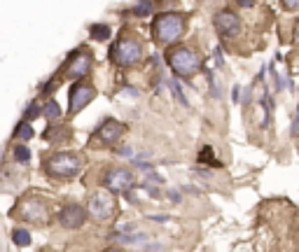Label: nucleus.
Instances as JSON below:
<instances>
[{"instance_id": "cd10ccee", "label": "nucleus", "mask_w": 299, "mask_h": 252, "mask_svg": "<svg viewBox=\"0 0 299 252\" xmlns=\"http://www.w3.org/2000/svg\"><path fill=\"white\" fill-rule=\"evenodd\" d=\"M169 199H171L173 203H178V201H180V194H178V191H169Z\"/></svg>"}, {"instance_id": "9d476101", "label": "nucleus", "mask_w": 299, "mask_h": 252, "mask_svg": "<svg viewBox=\"0 0 299 252\" xmlns=\"http://www.w3.org/2000/svg\"><path fill=\"white\" fill-rule=\"evenodd\" d=\"M21 217L33 224H47L49 220V208L40 199H26L21 203Z\"/></svg>"}, {"instance_id": "a211bd4d", "label": "nucleus", "mask_w": 299, "mask_h": 252, "mask_svg": "<svg viewBox=\"0 0 299 252\" xmlns=\"http://www.w3.org/2000/svg\"><path fill=\"white\" fill-rule=\"evenodd\" d=\"M152 10H154V5H152V2H138V5H133V7H131V14H133V17H150Z\"/></svg>"}, {"instance_id": "b1692460", "label": "nucleus", "mask_w": 299, "mask_h": 252, "mask_svg": "<svg viewBox=\"0 0 299 252\" xmlns=\"http://www.w3.org/2000/svg\"><path fill=\"white\" fill-rule=\"evenodd\" d=\"M119 157H133V149L131 147H119V149H115Z\"/></svg>"}, {"instance_id": "6e6552de", "label": "nucleus", "mask_w": 299, "mask_h": 252, "mask_svg": "<svg viewBox=\"0 0 299 252\" xmlns=\"http://www.w3.org/2000/svg\"><path fill=\"white\" fill-rule=\"evenodd\" d=\"M94 98H96V89H94V84L75 82L73 86H70V96H68V112H70V115L82 112V110H85Z\"/></svg>"}, {"instance_id": "7c9ffc66", "label": "nucleus", "mask_w": 299, "mask_h": 252, "mask_svg": "<svg viewBox=\"0 0 299 252\" xmlns=\"http://www.w3.org/2000/svg\"><path fill=\"white\" fill-rule=\"evenodd\" d=\"M295 38H297V42H299V21H297V26H295Z\"/></svg>"}, {"instance_id": "dca6fc26", "label": "nucleus", "mask_w": 299, "mask_h": 252, "mask_svg": "<svg viewBox=\"0 0 299 252\" xmlns=\"http://www.w3.org/2000/svg\"><path fill=\"white\" fill-rule=\"evenodd\" d=\"M43 115L47 117V119H59V117H61V107H59V103H56V101H47V103H44V107H43Z\"/></svg>"}, {"instance_id": "1a4fd4ad", "label": "nucleus", "mask_w": 299, "mask_h": 252, "mask_svg": "<svg viewBox=\"0 0 299 252\" xmlns=\"http://www.w3.org/2000/svg\"><path fill=\"white\" fill-rule=\"evenodd\" d=\"M213 26L222 38H236L241 31V17L232 10H220L213 17Z\"/></svg>"}, {"instance_id": "c756f323", "label": "nucleus", "mask_w": 299, "mask_h": 252, "mask_svg": "<svg viewBox=\"0 0 299 252\" xmlns=\"http://www.w3.org/2000/svg\"><path fill=\"white\" fill-rule=\"evenodd\" d=\"M292 133H295V136L299 133V112H297V119H295V128H292Z\"/></svg>"}, {"instance_id": "0eeeda50", "label": "nucleus", "mask_w": 299, "mask_h": 252, "mask_svg": "<svg viewBox=\"0 0 299 252\" xmlns=\"http://www.w3.org/2000/svg\"><path fill=\"white\" fill-rule=\"evenodd\" d=\"M86 212L98 222H106L112 217L115 212V196L107 191V189H98L89 196V206H86Z\"/></svg>"}, {"instance_id": "423d86ee", "label": "nucleus", "mask_w": 299, "mask_h": 252, "mask_svg": "<svg viewBox=\"0 0 299 252\" xmlns=\"http://www.w3.org/2000/svg\"><path fill=\"white\" fill-rule=\"evenodd\" d=\"M103 185L112 194L131 191V189H136V175L131 168H107L103 175Z\"/></svg>"}, {"instance_id": "f257e3e1", "label": "nucleus", "mask_w": 299, "mask_h": 252, "mask_svg": "<svg viewBox=\"0 0 299 252\" xmlns=\"http://www.w3.org/2000/svg\"><path fill=\"white\" fill-rule=\"evenodd\" d=\"M185 31H187V14L182 12H161L152 19L154 42L164 47H173L175 42H180Z\"/></svg>"}, {"instance_id": "9b49d317", "label": "nucleus", "mask_w": 299, "mask_h": 252, "mask_svg": "<svg viewBox=\"0 0 299 252\" xmlns=\"http://www.w3.org/2000/svg\"><path fill=\"white\" fill-rule=\"evenodd\" d=\"M86 222V210L80 203H65L59 212V224L64 229H80Z\"/></svg>"}, {"instance_id": "c85d7f7f", "label": "nucleus", "mask_w": 299, "mask_h": 252, "mask_svg": "<svg viewBox=\"0 0 299 252\" xmlns=\"http://www.w3.org/2000/svg\"><path fill=\"white\" fill-rule=\"evenodd\" d=\"M238 91H241V89L234 86V91H232V101H234V103H238Z\"/></svg>"}, {"instance_id": "6ab92c4d", "label": "nucleus", "mask_w": 299, "mask_h": 252, "mask_svg": "<svg viewBox=\"0 0 299 252\" xmlns=\"http://www.w3.org/2000/svg\"><path fill=\"white\" fill-rule=\"evenodd\" d=\"M14 138H19V140H31L33 138V128L28 122H21V124L17 126V131H14Z\"/></svg>"}, {"instance_id": "4468645a", "label": "nucleus", "mask_w": 299, "mask_h": 252, "mask_svg": "<svg viewBox=\"0 0 299 252\" xmlns=\"http://www.w3.org/2000/svg\"><path fill=\"white\" fill-rule=\"evenodd\" d=\"M89 33H91L94 40H101V42L107 40V38L112 35V31H110L107 23H91V26H89Z\"/></svg>"}, {"instance_id": "2eb2a0df", "label": "nucleus", "mask_w": 299, "mask_h": 252, "mask_svg": "<svg viewBox=\"0 0 299 252\" xmlns=\"http://www.w3.org/2000/svg\"><path fill=\"white\" fill-rule=\"evenodd\" d=\"M12 241L19 248H26V245H31V233H28V229H14L12 231Z\"/></svg>"}, {"instance_id": "4be33fe9", "label": "nucleus", "mask_w": 299, "mask_h": 252, "mask_svg": "<svg viewBox=\"0 0 299 252\" xmlns=\"http://www.w3.org/2000/svg\"><path fill=\"white\" fill-rule=\"evenodd\" d=\"M43 115V110H40V105L35 103V101H33L31 105H28V107H26V122H28V124H31V119H35V117H40Z\"/></svg>"}, {"instance_id": "f3484780", "label": "nucleus", "mask_w": 299, "mask_h": 252, "mask_svg": "<svg viewBox=\"0 0 299 252\" xmlns=\"http://www.w3.org/2000/svg\"><path fill=\"white\" fill-rule=\"evenodd\" d=\"M199 161H201V164H211V166H215V168L220 166V161L213 157V147L211 145H206L201 152H199Z\"/></svg>"}, {"instance_id": "f8f14e48", "label": "nucleus", "mask_w": 299, "mask_h": 252, "mask_svg": "<svg viewBox=\"0 0 299 252\" xmlns=\"http://www.w3.org/2000/svg\"><path fill=\"white\" fill-rule=\"evenodd\" d=\"M124 131H127V126L122 124V122H117V119H106L103 124L98 126L96 140L101 143V145L112 147L119 140V138L124 136Z\"/></svg>"}, {"instance_id": "a878e982", "label": "nucleus", "mask_w": 299, "mask_h": 252, "mask_svg": "<svg viewBox=\"0 0 299 252\" xmlns=\"http://www.w3.org/2000/svg\"><path fill=\"white\" fill-rule=\"evenodd\" d=\"M150 220H154V222H169V217H166V215H150Z\"/></svg>"}, {"instance_id": "7ed1b4c3", "label": "nucleus", "mask_w": 299, "mask_h": 252, "mask_svg": "<svg viewBox=\"0 0 299 252\" xmlns=\"http://www.w3.org/2000/svg\"><path fill=\"white\" fill-rule=\"evenodd\" d=\"M44 170L59 180H70L82 170V157L75 152H56L44 161Z\"/></svg>"}, {"instance_id": "412c9836", "label": "nucleus", "mask_w": 299, "mask_h": 252, "mask_svg": "<svg viewBox=\"0 0 299 252\" xmlns=\"http://www.w3.org/2000/svg\"><path fill=\"white\" fill-rule=\"evenodd\" d=\"M169 86H171L173 89V96H175V98H178V103L180 105H185V107H187V98H185V96H182V89H180V84L175 82V80H171V82H169Z\"/></svg>"}, {"instance_id": "39448f33", "label": "nucleus", "mask_w": 299, "mask_h": 252, "mask_svg": "<svg viewBox=\"0 0 299 252\" xmlns=\"http://www.w3.org/2000/svg\"><path fill=\"white\" fill-rule=\"evenodd\" d=\"M91 65H94V56H91V52L86 47H82V49H77V52L68 56V61L61 68V75L65 80H82V77L91 73Z\"/></svg>"}, {"instance_id": "f03ea898", "label": "nucleus", "mask_w": 299, "mask_h": 252, "mask_svg": "<svg viewBox=\"0 0 299 252\" xmlns=\"http://www.w3.org/2000/svg\"><path fill=\"white\" fill-rule=\"evenodd\" d=\"M166 63L171 65L175 77H192L201 68L199 54L194 52V49H190V47H171L166 52Z\"/></svg>"}, {"instance_id": "bb28decb", "label": "nucleus", "mask_w": 299, "mask_h": 252, "mask_svg": "<svg viewBox=\"0 0 299 252\" xmlns=\"http://www.w3.org/2000/svg\"><path fill=\"white\" fill-rule=\"evenodd\" d=\"M285 10H299V2H283Z\"/></svg>"}, {"instance_id": "aec40b11", "label": "nucleus", "mask_w": 299, "mask_h": 252, "mask_svg": "<svg viewBox=\"0 0 299 252\" xmlns=\"http://www.w3.org/2000/svg\"><path fill=\"white\" fill-rule=\"evenodd\" d=\"M14 159H17V161H28V159H31V149H28V147L26 145H17L14 147Z\"/></svg>"}, {"instance_id": "ddd939ff", "label": "nucleus", "mask_w": 299, "mask_h": 252, "mask_svg": "<svg viewBox=\"0 0 299 252\" xmlns=\"http://www.w3.org/2000/svg\"><path fill=\"white\" fill-rule=\"evenodd\" d=\"M112 238L124 245H136V243H150V238L145 233H112Z\"/></svg>"}, {"instance_id": "393cba45", "label": "nucleus", "mask_w": 299, "mask_h": 252, "mask_svg": "<svg viewBox=\"0 0 299 252\" xmlns=\"http://www.w3.org/2000/svg\"><path fill=\"white\" fill-rule=\"evenodd\" d=\"M159 250H161V245H159V243H152V245H148V248H145L143 252H159Z\"/></svg>"}, {"instance_id": "2f4dec72", "label": "nucleus", "mask_w": 299, "mask_h": 252, "mask_svg": "<svg viewBox=\"0 0 299 252\" xmlns=\"http://www.w3.org/2000/svg\"><path fill=\"white\" fill-rule=\"evenodd\" d=\"M103 252H122V250H117V248H110V250H103Z\"/></svg>"}, {"instance_id": "20e7f679", "label": "nucleus", "mask_w": 299, "mask_h": 252, "mask_svg": "<svg viewBox=\"0 0 299 252\" xmlns=\"http://www.w3.org/2000/svg\"><path fill=\"white\" fill-rule=\"evenodd\" d=\"M143 59V44L140 40L131 38V35H124L119 38L112 47H110V61L119 65V68H131Z\"/></svg>"}, {"instance_id": "5701e85b", "label": "nucleus", "mask_w": 299, "mask_h": 252, "mask_svg": "<svg viewBox=\"0 0 299 252\" xmlns=\"http://www.w3.org/2000/svg\"><path fill=\"white\" fill-rule=\"evenodd\" d=\"M56 86H59V80H52V82H47V84H44V89H43V91H44V94H52V91L56 89Z\"/></svg>"}]
</instances>
